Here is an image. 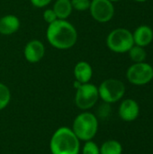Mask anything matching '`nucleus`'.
<instances>
[{
  "mask_svg": "<svg viewBox=\"0 0 153 154\" xmlns=\"http://www.w3.org/2000/svg\"><path fill=\"white\" fill-rule=\"evenodd\" d=\"M46 35L50 44L59 50L70 49L78 40L76 28L67 20L58 19L50 23Z\"/></svg>",
  "mask_w": 153,
  "mask_h": 154,
  "instance_id": "f257e3e1",
  "label": "nucleus"
},
{
  "mask_svg": "<svg viewBox=\"0 0 153 154\" xmlns=\"http://www.w3.org/2000/svg\"><path fill=\"white\" fill-rule=\"evenodd\" d=\"M50 151L52 154H78L79 140L72 130L61 127L51 137Z\"/></svg>",
  "mask_w": 153,
  "mask_h": 154,
  "instance_id": "f03ea898",
  "label": "nucleus"
},
{
  "mask_svg": "<svg viewBox=\"0 0 153 154\" xmlns=\"http://www.w3.org/2000/svg\"><path fill=\"white\" fill-rule=\"evenodd\" d=\"M98 122L96 117L91 113H82L78 115L73 123V133L78 140L90 141L96 134Z\"/></svg>",
  "mask_w": 153,
  "mask_h": 154,
  "instance_id": "7ed1b4c3",
  "label": "nucleus"
},
{
  "mask_svg": "<svg viewBox=\"0 0 153 154\" xmlns=\"http://www.w3.org/2000/svg\"><path fill=\"white\" fill-rule=\"evenodd\" d=\"M106 44L107 47L114 52H127L134 45L133 33L124 28L115 29L108 34Z\"/></svg>",
  "mask_w": 153,
  "mask_h": 154,
  "instance_id": "20e7f679",
  "label": "nucleus"
},
{
  "mask_svg": "<svg viewBox=\"0 0 153 154\" xmlns=\"http://www.w3.org/2000/svg\"><path fill=\"white\" fill-rule=\"evenodd\" d=\"M125 93L124 84L118 79H109L101 83L98 88L99 97L107 104L119 101Z\"/></svg>",
  "mask_w": 153,
  "mask_h": 154,
  "instance_id": "39448f33",
  "label": "nucleus"
},
{
  "mask_svg": "<svg viewBox=\"0 0 153 154\" xmlns=\"http://www.w3.org/2000/svg\"><path fill=\"white\" fill-rule=\"evenodd\" d=\"M126 77L128 81L133 85H146L153 79V68L145 62L134 63L128 69Z\"/></svg>",
  "mask_w": 153,
  "mask_h": 154,
  "instance_id": "423d86ee",
  "label": "nucleus"
},
{
  "mask_svg": "<svg viewBox=\"0 0 153 154\" xmlns=\"http://www.w3.org/2000/svg\"><path fill=\"white\" fill-rule=\"evenodd\" d=\"M98 97V88L93 84L85 83L77 88L75 101L78 108L86 110L94 106Z\"/></svg>",
  "mask_w": 153,
  "mask_h": 154,
  "instance_id": "0eeeda50",
  "label": "nucleus"
},
{
  "mask_svg": "<svg viewBox=\"0 0 153 154\" xmlns=\"http://www.w3.org/2000/svg\"><path fill=\"white\" fill-rule=\"evenodd\" d=\"M90 14L99 23L109 22L115 14V7L109 0H92L90 3Z\"/></svg>",
  "mask_w": 153,
  "mask_h": 154,
  "instance_id": "6e6552de",
  "label": "nucleus"
},
{
  "mask_svg": "<svg viewBox=\"0 0 153 154\" xmlns=\"http://www.w3.org/2000/svg\"><path fill=\"white\" fill-rule=\"evenodd\" d=\"M118 112L122 120L125 122H133L140 115V106L134 99L127 98L121 103Z\"/></svg>",
  "mask_w": 153,
  "mask_h": 154,
  "instance_id": "1a4fd4ad",
  "label": "nucleus"
},
{
  "mask_svg": "<svg viewBox=\"0 0 153 154\" xmlns=\"http://www.w3.org/2000/svg\"><path fill=\"white\" fill-rule=\"evenodd\" d=\"M24 57L27 61L31 63L39 62L45 54L44 44L39 40L30 41L24 48Z\"/></svg>",
  "mask_w": 153,
  "mask_h": 154,
  "instance_id": "9d476101",
  "label": "nucleus"
},
{
  "mask_svg": "<svg viewBox=\"0 0 153 154\" xmlns=\"http://www.w3.org/2000/svg\"><path fill=\"white\" fill-rule=\"evenodd\" d=\"M133 37L135 45L144 48L152 42L153 32L150 26L141 25L134 31V32L133 33Z\"/></svg>",
  "mask_w": 153,
  "mask_h": 154,
  "instance_id": "9b49d317",
  "label": "nucleus"
},
{
  "mask_svg": "<svg viewBox=\"0 0 153 154\" xmlns=\"http://www.w3.org/2000/svg\"><path fill=\"white\" fill-rule=\"evenodd\" d=\"M20 28V21L14 14H6L0 18V33L3 35H11L16 32Z\"/></svg>",
  "mask_w": 153,
  "mask_h": 154,
  "instance_id": "f8f14e48",
  "label": "nucleus"
},
{
  "mask_svg": "<svg viewBox=\"0 0 153 154\" xmlns=\"http://www.w3.org/2000/svg\"><path fill=\"white\" fill-rule=\"evenodd\" d=\"M74 75L76 80L81 84L88 83L93 75V69L87 61H79L74 68Z\"/></svg>",
  "mask_w": 153,
  "mask_h": 154,
  "instance_id": "ddd939ff",
  "label": "nucleus"
},
{
  "mask_svg": "<svg viewBox=\"0 0 153 154\" xmlns=\"http://www.w3.org/2000/svg\"><path fill=\"white\" fill-rule=\"evenodd\" d=\"M52 9L55 12L58 19L66 20L71 14L73 7L70 0H57Z\"/></svg>",
  "mask_w": 153,
  "mask_h": 154,
  "instance_id": "4468645a",
  "label": "nucleus"
},
{
  "mask_svg": "<svg viewBox=\"0 0 153 154\" xmlns=\"http://www.w3.org/2000/svg\"><path fill=\"white\" fill-rule=\"evenodd\" d=\"M123 146L116 140H108L100 147V154H122Z\"/></svg>",
  "mask_w": 153,
  "mask_h": 154,
  "instance_id": "2eb2a0df",
  "label": "nucleus"
},
{
  "mask_svg": "<svg viewBox=\"0 0 153 154\" xmlns=\"http://www.w3.org/2000/svg\"><path fill=\"white\" fill-rule=\"evenodd\" d=\"M129 55H130L131 60L133 61H134V63L143 62L144 60L146 59V56H147L144 48L141 47V46H138V45H133L130 49Z\"/></svg>",
  "mask_w": 153,
  "mask_h": 154,
  "instance_id": "dca6fc26",
  "label": "nucleus"
},
{
  "mask_svg": "<svg viewBox=\"0 0 153 154\" xmlns=\"http://www.w3.org/2000/svg\"><path fill=\"white\" fill-rule=\"evenodd\" d=\"M11 93L9 88L3 83H0V110L4 109L10 102Z\"/></svg>",
  "mask_w": 153,
  "mask_h": 154,
  "instance_id": "f3484780",
  "label": "nucleus"
},
{
  "mask_svg": "<svg viewBox=\"0 0 153 154\" xmlns=\"http://www.w3.org/2000/svg\"><path fill=\"white\" fill-rule=\"evenodd\" d=\"M73 9L78 11H86L90 7V0H70Z\"/></svg>",
  "mask_w": 153,
  "mask_h": 154,
  "instance_id": "a211bd4d",
  "label": "nucleus"
},
{
  "mask_svg": "<svg viewBox=\"0 0 153 154\" xmlns=\"http://www.w3.org/2000/svg\"><path fill=\"white\" fill-rule=\"evenodd\" d=\"M83 154H100V148L91 141H87L83 148Z\"/></svg>",
  "mask_w": 153,
  "mask_h": 154,
  "instance_id": "6ab92c4d",
  "label": "nucleus"
},
{
  "mask_svg": "<svg viewBox=\"0 0 153 154\" xmlns=\"http://www.w3.org/2000/svg\"><path fill=\"white\" fill-rule=\"evenodd\" d=\"M43 19L46 23H48L49 24L55 22L56 20H58V17L55 14V12L53 11V9H46L43 12Z\"/></svg>",
  "mask_w": 153,
  "mask_h": 154,
  "instance_id": "aec40b11",
  "label": "nucleus"
},
{
  "mask_svg": "<svg viewBox=\"0 0 153 154\" xmlns=\"http://www.w3.org/2000/svg\"><path fill=\"white\" fill-rule=\"evenodd\" d=\"M52 0H31V3L32 4L33 6L41 8L44 6H47Z\"/></svg>",
  "mask_w": 153,
  "mask_h": 154,
  "instance_id": "412c9836",
  "label": "nucleus"
},
{
  "mask_svg": "<svg viewBox=\"0 0 153 154\" xmlns=\"http://www.w3.org/2000/svg\"><path fill=\"white\" fill-rule=\"evenodd\" d=\"M134 1H137V2H145L147 0H134Z\"/></svg>",
  "mask_w": 153,
  "mask_h": 154,
  "instance_id": "4be33fe9",
  "label": "nucleus"
},
{
  "mask_svg": "<svg viewBox=\"0 0 153 154\" xmlns=\"http://www.w3.org/2000/svg\"><path fill=\"white\" fill-rule=\"evenodd\" d=\"M109 1H111L112 3H114V2H117V1H119V0H109Z\"/></svg>",
  "mask_w": 153,
  "mask_h": 154,
  "instance_id": "5701e85b",
  "label": "nucleus"
}]
</instances>
